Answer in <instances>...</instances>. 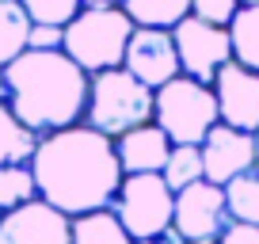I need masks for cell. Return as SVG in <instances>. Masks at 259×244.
I'll return each instance as SVG.
<instances>
[{
	"mask_svg": "<svg viewBox=\"0 0 259 244\" xmlns=\"http://www.w3.org/2000/svg\"><path fill=\"white\" fill-rule=\"evenodd\" d=\"M134 244H179V240H176V236H168V233H164V236H149V240H134Z\"/></svg>",
	"mask_w": 259,
	"mask_h": 244,
	"instance_id": "cell-26",
	"label": "cell"
},
{
	"mask_svg": "<svg viewBox=\"0 0 259 244\" xmlns=\"http://www.w3.org/2000/svg\"><path fill=\"white\" fill-rule=\"evenodd\" d=\"M134 34V19L118 8V4H103V8H80L69 23H65V54L73 57L84 73H103V69L122 65Z\"/></svg>",
	"mask_w": 259,
	"mask_h": 244,
	"instance_id": "cell-4",
	"label": "cell"
},
{
	"mask_svg": "<svg viewBox=\"0 0 259 244\" xmlns=\"http://www.w3.org/2000/svg\"><path fill=\"white\" fill-rule=\"evenodd\" d=\"M198 149H202L206 179H210V183H221V187H225L229 179H236V176L255 168V134L236 130L229 122H218Z\"/></svg>",
	"mask_w": 259,
	"mask_h": 244,
	"instance_id": "cell-11",
	"label": "cell"
},
{
	"mask_svg": "<svg viewBox=\"0 0 259 244\" xmlns=\"http://www.w3.org/2000/svg\"><path fill=\"white\" fill-rule=\"evenodd\" d=\"M240 4H259V0H240Z\"/></svg>",
	"mask_w": 259,
	"mask_h": 244,
	"instance_id": "cell-31",
	"label": "cell"
},
{
	"mask_svg": "<svg viewBox=\"0 0 259 244\" xmlns=\"http://www.w3.org/2000/svg\"><path fill=\"white\" fill-rule=\"evenodd\" d=\"M31 172L38 183V198H46L50 206H57L69 218L107 210L122 183L114 141L107 134L92 130L88 122H76L69 130L38 138Z\"/></svg>",
	"mask_w": 259,
	"mask_h": 244,
	"instance_id": "cell-1",
	"label": "cell"
},
{
	"mask_svg": "<svg viewBox=\"0 0 259 244\" xmlns=\"http://www.w3.org/2000/svg\"><path fill=\"white\" fill-rule=\"evenodd\" d=\"M218 244H259V225H244V221H229Z\"/></svg>",
	"mask_w": 259,
	"mask_h": 244,
	"instance_id": "cell-25",
	"label": "cell"
},
{
	"mask_svg": "<svg viewBox=\"0 0 259 244\" xmlns=\"http://www.w3.org/2000/svg\"><path fill=\"white\" fill-rule=\"evenodd\" d=\"M38 198V183H34L31 164H8L0 168V214L16 210V206H27Z\"/></svg>",
	"mask_w": 259,
	"mask_h": 244,
	"instance_id": "cell-21",
	"label": "cell"
},
{
	"mask_svg": "<svg viewBox=\"0 0 259 244\" xmlns=\"http://www.w3.org/2000/svg\"><path fill=\"white\" fill-rule=\"evenodd\" d=\"M0 103H8V84H4V69H0Z\"/></svg>",
	"mask_w": 259,
	"mask_h": 244,
	"instance_id": "cell-28",
	"label": "cell"
},
{
	"mask_svg": "<svg viewBox=\"0 0 259 244\" xmlns=\"http://www.w3.org/2000/svg\"><path fill=\"white\" fill-rule=\"evenodd\" d=\"M160 176H164V183H168L171 191H183V187H191V183H198V179H206L202 149L198 145H171Z\"/></svg>",
	"mask_w": 259,
	"mask_h": 244,
	"instance_id": "cell-20",
	"label": "cell"
},
{
	"mask_svg": "<svg viewBox=\"0 0 259 244\" xmlns=\"http://www.w3.org/2000/svg\"><path fill=\"white\" fill-rule=\"evenodd\" d=\"M118 8L134 19V27H176L191 16V0H118Z\"/></svg>",
	"mask_w": 259,
	"mask_h": 244,
	"instance_id": "cell-17",
	"label": "cell"
},
{
	"mask_svg": "<svg viewBox=\"0 0 259 244\" xmlns=\"http://www.w3.org/2000/svg\"><path fill=\"white\" fill-rule=\"evenodd\" d=\"M27 31H31V19H27L23 4L0 0V69L27 50Z\"/></svg>",
	"mask_w": 259,
	"mask_h": 244,
	"instance_id": "cell-19",
	"label": "cell"
},
{
	"mask_svg": "<svg viewBox=\"0 0 259 244\" xmlns=\"http://www.w3.org/2000/svg\"><path fill=\"white\" fill-rule=\"evenodd\" d=\"M69 233L73 218L50 206L46 198L0 214V244H69Z\"/></svg>",
	"mask_w": 259,
	"mask_h": 244,
	"instance_id": "cell-10",
	"label": "cell"
},
{
	"mask_svg": "<svg viewBox=\"0 0 259 244\" xmlns=\"http://www.w3.org/2000/svg\"><path fill=\"white\" fill-rule=\"evenodd\" d=\"M19 4L31 23H54V27H65L84 8V0H19Z\"/></svg>",
	"mask_w": 259,
	"mask_h": 244,
	"instance_id": "cell-22",
	"label": "cell"
},
{
	"mask_svg": "<svg viewBox=\"0 0 259 244\" xmlns=\"http://www.w3.org/2000/svg\"><path fill=\"white\" fill-rule=\"evenodd\" d=\"M255 168H259V130H255Z\"/></svg>",
	"mask_w": 259,
	"mask_h": 244,
	"instance_id": "cell-29",
	"label": "cell"
},
{
	"mask_svg": "<svg viewBox=\"0 0 259 244\" xmlns=\"http://www.w3.org/2000/svg\"><path fill=\"white\" fill-rule=\"evenodd\" d=\"M183 244H218V240H183Z\"/></svg>",
	"mask_w": 259,
	"mask_h": 244,
	"instance_id": "cell-30",
	"label": "cell"
},
{
	"mask_svg": "<svg viewBox=\"0 0 259 244\" xmlns=\"http://www.w3.org/2000/svg\"><path fill=\"white\" fill-rule=\"evenodd\" d=\"M179 54V69L191 80L213 84V76L233 61V42H229V27H213L198 16H183L171 27Z\"/></svg>",
	"mask_w": 259,
	"mask_h": 244,
	"instance_id": "cell-7",
	"label": "cell"
},
{
	"mask_svg": "<svg viewBox=\"0 0 259 244\" xmlns=\"http://www.w3.org/2000/svg\"><path fill=\"white\" fill-rule=\"evenodd\" d=\"M236 12H240V0H191V16L206 19L213 27H229Z\"/></svg>",
	"mask_w": 259,
	"mask_h": 244,
	"instance_id": "cell-23",
	"label": "cell"
},
{
	"mask_svg": "<svg viewBox=\"0 0 259 244\" xmlns=\"http://www.w3.org/2000/svg\"><path fill=\"white\" fill-rule=\"evenodd\" d=\"M213 96H218L221 122L236 126V130H259V73L244 69L240 61H229L218 76H213Z\"/></svg>",
	"mask_w": 259,
	"mask_h": 244,
	"instance_id": "cell-12",
	"label": "cell"
},
{
	"mask_svg": "<svg viewBox=\"0 0 259 244\" xmlns=\"http://www.w3.org/2000/svg\"><path fill=\"white\" fill-rule=\"evenodd\" d=\"M153 99H156V92L149 84H141L130 69H122V65L103 69V73H92L84 122L114 141L126 130H134V126L153 122Z\"/></svg>",
	"mask_w": 259,
	"mask_h": 244,
	"instance_id": "cell-3",
	"label": "cell"
},
{
	"mask_svg": "<svg viewBox=\"0 0 259 244\" xmlns=\"http://www.w3.org/2000/svg\"><path fill=\"white\" fill-rule=\"evenodd\" d=\"M229 225V206H225V187L198 179L191 187L176 191V214H171L168 236L183 240H218Z\"/></svg>",
	"mask_w": 259,
	"mask_h": 244,
	"instance_id": "cell-8",
	"label": "cell"
},
{
	"mask_svg": "<svg viewBox=\"0 0 259 244\" xmlns=\"http://www.w3.org/2000/svg\"><path fill=\"white\" fill-rule=\"evenodd\" d=\"M103 4H118V0H84V8H103Z\"/></svg>",
	"mask_w": 259,
	"mask_h": 244,
	"instance_id": "cell-27",
	"label": "cell"
},
{
	"mask_svg": "<svg viewBox=\"0 0 259 244\" xmlns=\"http://www.w3.org/2000/svg\"><path fill=\"white\" fill-rule=\"evenodd\" d=\"M61 46H65V27L31 23V31H27V50H61Z\"/></svg>",
	"mask_w": 259,
	"mask_h": 244,
	"instance_id": "cell-24",
	"label": "cell"
},
{
	"mask_svg": "<svg viewBox=\"0 0 259 244\" xmlns=\"http://www.w3.org/2000/svg\"><path fill=\"white\" fill-rule=\"evenodd\" d=\"M38 149V134L19 122V114L8 103H0V168L8 164H31Z\"/></svg>",
	"mask_w": 259,
	"mask_h": 244,
	"instance_id": "cell-14",
	"label": "cell"
},
{
	"mask_svg": "<svg viewBox=\"0 0 259 244\" xmlns=\"http://www.w3.org/2000/svg\"><path fill=\"white\" fill-rule=\"evenodd\" d=\"M153 122L171 138V145H202L206 134L221 122L218 96L210 84L191 80L179 73L164 88H156L153 99Z\"/></svg>",
	"mask_w": 259,
	"mask_h": 244,
	"instance_id": "cell-5",
	"label": "cell"
},
{
	"mask_svg": "<svg viewBox=\"0 0 259 244\" xmlns=\"http://www.w3.org/2000/svg\"><path fill=\"white\" fill-rule=\"evenodd\" d=\"M229 42H233V61L259 73V4H240V12L229 23Z\"/></svg>",
	"mask_w": 259,
	"mask_h": 244,
	"instance_id": "cell-16",
	"label": "cell"
},
{
	"mask_svg": "<svg viewBox=\"0 0 259 244\" xmlns=\"http://www.w3.org/2000/svg\"><path fill=\"white\" fill-rule=\"evenodd\" d=\"M8 107L38 138L84 122L92 76L65 50H23L4 65Z\"/></svg>",
	"mask_w": 259,
	"mask_h": 244,
	"instance_id": "cell-2",
	"label": "cell"
},
{
	"mask_svg": "<svg viewBox=\"0 0 259 244\" xmlns=\"http://www.w3.org/2000/svg\"><path fill=\"white\" fill-rule=\"evenodd\" d=\"M111 210H114V218L126 225V233L134 236V240L164 236L171 229V214H176V191L164 183L160 172L122 176Z\"/></svg>",
	"mask_w": 259,
	"mask_h": 244,
	"instance_id": "cell-6",
	"label": "cell"
},
{
	"mask_svg": "<svg viewBox=\"0 0 259 244\" xmlns=\"http://www.w3.org/2000/svg\"><path fill=\"white\" fill-rule=\"evenodd\" d=\"M114 153H118L122 176H141V172H160L164 160L171 153V138L156 126V122H145V126H134L122 138H114Z\"/></svg>",
	"mask_w": 259,
	"mask_h": 244,
	"instance_id": "cell-13",
	"label": "cell"
},
{
	"mask_svg": "<svg viewBox=\"0 0 259 244\" xmlns=\"http://www.w3.org/2000/svg\"><path fill=\"white\" fill-rule=\"evenodd\" d=\"M69 244H134V236L126 233L114 210H92V214H76L73 218V233Z\"/></svg>",
	"mask_w": 259,
	"mask_h": 244,
	"instance_id": "cell-15",
	"label": "cell"
},
{
	"mask_svg": "<svg viewBox=\"0 0 259 244\" xmlns=\"http://www.w3.org/2000/svg\"><path fill=\"white\" fill-rule=\"evenodd\" d=\"M225 206H229V221L259 225V168L229 179L225 183Z\"/></svg>",
	"mask_w": 259,
	"mask_h": 244,
	"instance_id": "cell-18",
	"label": "cell"
},
{
	"mask_svg": "<svg viewBox=\"0 0 259 244\" xmlns=\"http://www.w3.org/2000/svg\"><path fill=\"white\" fill-rule=\"evenodd\" d=\"M122 69L138 76L149 88H164L168 80H176L183 69H179V54H176V38H171L168 27H134L130 34L126 57H122Z\"/></svg>",
	"mask_w": 259,
	"mask_h": 244,
	"instance_id": "cell-9",
	"label": "cell"
}]
</instances>
